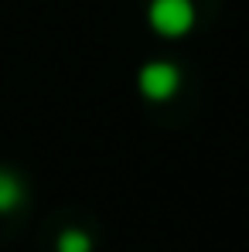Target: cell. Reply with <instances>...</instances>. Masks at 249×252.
I'll list each match as a JSON object with an SVG mask.
<instances>
[{"label": "cell", "instance_id": "cell-2", "mask_svg": "<svg viewBox=\"0 0 249 252\" xmlns=\"http://www.w3.org/2000/svg\"><path fill=\"white\" fill-rule=\"evenodd\" d=\"M137 89L150 102H167L181 89V68L174 62H147L137 72Z\"/></svg>", "mask_w": 249, "mask_h": 252}, {"label": "cell", "instance_id": "cell-1", "mask_svg": "<svg viewBox=\"0 0 249 252\" xmlns=\"http://www.w3.org/2000/svg\"><path fill=\"white\" fill-rule=\"evenodd\" d=\"M147 21L164 38H184L195 28V3L191 0H150Z\"/></svg>", "mask_w": 249, "mask_h": 252}, {"label": "cell", "instance_id": "cell-4", "mask_svg": "<svg viewBox=\"0 0 249 252\" xmlns=\"http://www.w3.org/2000/svg\"><path fill=\"white\" fill-rule=\"evenodd\" d=\"M55 252H92V235L82 228H65L55 242Z\"/></svg>", "mask_w": 249, "mask_h": 252}, {"label": "cell", "instance_id": "cell-3", "mask_svg": "<svg viewBox=\"0 0 249 252\" xmlns=\"http://www.w3.org/2000/svg\"><path fill=\"white\" fill-rule=\"evenodd\" d=\"M24 201H28V188H24L21 174L0 167V215H14Z\"/></svg>", "mask_w": 249, "mask_h": 252}]
</instances>
